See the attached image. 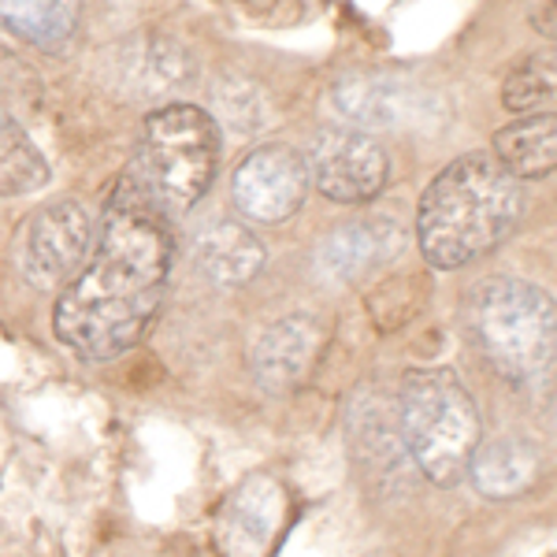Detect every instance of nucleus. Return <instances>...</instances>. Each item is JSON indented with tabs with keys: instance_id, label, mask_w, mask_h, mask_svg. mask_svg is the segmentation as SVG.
I'll return each mask as SVG.
<instances>
[{
	"instance_id": "nucleus-1",
	"label": "nucleus",
	"mask_w": 557,
	"mask_h": 557,
	"mask_svg": "<svg viewBox=\"0 0 557 557\" xmlns=\"http://www.w3.org/2000/svg\"><path fill=\"white\" fill-rule=\"evenodd\" d=\"M175 242L146 186L127 183L108 201L97 253L57 301V338L86 361H115L141 343L172 278Z\"/></svg>"
},
{
	"instance_id": "nucleus-2",
	"label": "nucleus",
	"mask_w": 557,
	"mask_h": 557,
	"mask_svg": "<svg viewBox=\"0 0 557 557\" xmlns=\"http://www.w3.org/2000/svg\"><path fill=\"white\" fill-rule=\"evenodd\" d=\"M524 212V190L487 152L457 157L420 197L417 238L431 268H465L502 246Z\"/></svg>"
},
{
	"instance_id": "nucleus-3",
	"label": "nucleus",
	"mask_w": 557,
	"mask_h": 557,
	"mask_svg": "<svg viewBox=\"0 0 557 557\" xmlns=\"http://www.w3.org/2000/svg\"><path fill=\"white\" fill-rule=\"evenodd\" d=\"M472 346L509 383H532L550 372L557 323L554 301L524 278L491 275L469 290L461 309Z\"/></svg>"
},
{
	"instance_id": "nucleus-4",
	"label": "nucleus",
	"mask_w": 557,
	"mask_h": 557,
	"mask_svg": "<svg viewBox=\"0 0 557 557\" xmlns=\"http://www.w3.org/2000/svg\"><path fill=\"white\" fill-rule=\"evenodd\" d=\"M398 435L417 469L435 487H457L469 472L475 446L483 443V420L475 398L450 368H420L401 380Z\"/></svg>"
},
{
	"instance_id": "nucleus-5",
	"label": "nucleus",
	"mask_w": 557,
	"mask_h": 557,
	"mask_svg": "<svg viewBox=\"0 0 557 557\" xmlns=\"http://www.w3.org/2000/svg\"><path fill=\"white\" fill-rule=\"evenodd\" d=\"M215 164H220V127L205 108L168 104L146 120L141 172H146V194L160 209H194L209 190Z\"/></svg>"
},
{
	"instance_id": "nucleus-6",
	"label": "nucleus",
	"mask_w": 557,
	"mask_h": 557,
	"mask_svg": "<svg viewBox=\"0 0 557 557\" xmlns=\"http://www.w3.org/2000/svg\"><path fill=\"white\" fill-rule=\"evenodd\" d=\"M94 238L89 212L78 201H49L23 220L15 235V268L34 290H57L83 268Z\"/></svg>"
},
{
	"instance_id": "nucleus-7",
	"label": "nucleus",
	"mask_w": 557,
	"mask_h": 557,
	"mask_svg": "<svg viewBox=\"0 0 557 557\" xmlns=\"http://www.w3.org/2000/svg\"><path fill=\"white\" fill-rule=\"evenodd\" d=\"M309 178L338 205L372 201L386 186V152L364 131H323L309 152Z\"/></svg>"
},
{
	"instance_id": "nucleus-8",
	"label": "nucleus",
	"mask_w": 557,
	"mask_h": 557,
	"mask_svg": "<svg viewBox=\"0 0 557 557\" xmlns=\"http://www.w3.org/2000/svg\"><path fill=\"white\" fill-rule=\"evenodd\" d=\"M235 201L249 220L283 223L305 205L309 164L290 146H264L249 152L235 172Z\"/></svg>"
},
{
	"instance_id": "nucleus-9",
	"label": "nucleus",
	"mask_w": 557,
	"mask_h": 557,
	"mask_svg": "<svg viewBox=\"0 0 557 557\" xmlns=\"http://www.w3.org/2000/svg\"><path fill=\"white\" fill-rule=\"evenodd\" d=\"M286 513V494L272 475H253L220 520V546L227 557H268Z\"/></svg>"
},
{
	"instance_id": "nucleus-10",
	"label": "nucleus",
	"mask_w": 557,
	"mask_h": 557,
	"mask_svg": "<svg viewBox=\"0 0 557 557\" xmlns=\"http://www.w3.org/2000/svg\"><path fill=\"white\" fill-rule=\"evenodd\" d=\"M323 349V327L317 317H286L264 331L253 349V372L268 394H286L309 380Z\"/></svg>"
},
{
	"instance_id": "nucleus-11",
	"label": "nucleus",
	"mask_w": 557,
	"mask_h": 557,
	"mask_svg": "<svg viewBox=\"0 0 557 557\" xmlns=\"http://www.w3.org/2000/svg\"><path fill=\"white\" fill-rule=\"evenodd\" d=\"M401 246H406L401 223L372 215V220L346 223V227L331 231L317 249V268L331 283H349V278L364 275L368 268H375L380 260H391L394 253H401Z\"/></svg>"
},
{
	"instance_id": "nucleus-12",
	"label": "nucleus",
	"mask_w": 557,
	"mask_h": 557,
	"mask_svg": "<svg viewBox=\"0 0 557 557\" xmlns=\"http://www.w3.org/2000/svg\"><path fill=\"white\" fill-rule=\"evenodd\" d=\"M194 264L215 286H242L264 268V246L246 223L215 215L194 235Z\"/></svg>"
},
{
	"instance_id": "nucleus-13",
	"label": "nucleus",
	"mask_w": 557,
	"mask_h": 557,
	"mask_svg": "<svg viewBox=\"0 0 557 557\" xmlns=\"http://www.w3.org/2000/svg\"><path fill=\"white\" fill-rule=\"evenodd\" d=\"M475 491L483 498L506 502V498H520L524 491H532L543 475V454H539L535 443L517 435H502L491 438V443H480L469 461V472Z\"/></svg>"
},
{
	"instance_id": "nucleus-14",
	"label": "nucleus",
	"mask_w": 557,
	"mask_h": 557,
	"mask_svg": "<svg viewBox=\"0 0 557 557\" xmlns=\"http://www.w3.org/2000/svg\"><path fill=\"white\" fill-rule=\"evenodd\" d=\"M338 115L354 123L357 131L364 127H394L409 115V94L401 83L380 75H346L331 89Z\"/></svg>"
},
{
	"instance_id": "nucleus-15",
	"label": "nucleus",
	"mask_w": 557,
	"mask_h": 557,
	"mask_svg": "<svg viewBox=\"0 0 557 557\" xmlns=\"http://www.w3.org/2000/svg\"><path fill=\"white\" fill-rule=\"evenodd\" d=\"M502 172L520 178H543L554 172L557 160V123L554 115H528V120L502 127L494 134Z\"/></svg>"
},
{
	"instance_id": "nucleus-16",
	"label": "nucleus",
	"mask_w": 557,
	"mask_h": 557,
	"mask_svg": "<svg viewBox=\"0 0 557 557\" xmlns=\"http://www.w3.org/2000/svg\"><path fill=\"white\" fill-rule=\"evenodd\" d=\"M71 0H0V30L38 49H57L75 34Z\"/></svg>"
},
{
	"instance_id": "nucleus-17",
	"label": "nucleus",
	"mask_w": 557,
	"mask_h": 557,
	"mask_svg": "<svg viewBox=\"0 0 557 557\" xmlns=\"http://www.w3.org/2000/svg\"><path fill=\"white\" fill-rule=\"evenodd\" d=\"M127 89L134 94H168V89L183 86L194 78V60L183 45L168 41V38H149L141 41V49H134L127 57Z\"/></svg>"
},
{
	"instance_id": "nucleus-18",
	"label": "nucleus",
	"mask_w": 557,
	"mask_h": 557,
	"mask_svg": "<svg viewBox=\"0 0 557 557\" xmlns=\"http://www.w3.org/2000/svg\"><path fill=\"white\" fill-rule=\"evenodd\" d=\"M49 183V164L20 123L0 112V197L34 194Z\"/></svg>"
},
{
	"instance_id": "nucleus-19",
	"label": "nucleus",
	"mask_w": 557,
	"mask_h": 557,
	"mask_svg": "<svg viewBox=\"0 0 557 557\" xmlns=\"http://www.w3.org/2000/svg\"><path fill=\"white\" fill-rule=\"evenodd\" d=\"M554 89H557V75H554V57H528L524 64H517L509 71L506 86H502V101H506L509 112L520 115H543L546 108L554 104Z\"/></svg>"
},
{
	"instance_id": "nucleus-20",
	"label": "nucleus",
	"mask_w": 557,
	"mask_h": 557,
	"mask_svg": "<svg viewBox=\"0 0 557 557\" xmlns=\"http://www.w3.org/2000/svg\"><path fill=\"white\" fill-rule=\"evenodd\" d=\"M212 101L220 108V115L231 123L235 131L253 134L268 123V101L264 94L249 83V78H231V83H220L212 89Z\"/></svg>"
}]
</instances>
